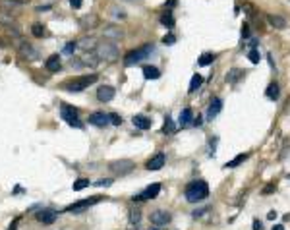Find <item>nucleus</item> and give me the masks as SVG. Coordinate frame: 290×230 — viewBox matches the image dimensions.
Here are the masks:
<instances>
[{
	"label": "nucleus",
	"mask_w": 290,
	"mask_h": 230,
	"mask_svg": "<svg viewBox=\"0 0 290 230\" xmlns=\"http://www.w3.org/2000/svg\"><path fill=\"white\" fill-rule=\"evenodd\" d=\"M95 56L99 60H103V62H116L118 60V56H120V50L118 47L112 43V41H101V43H97V47H95Z\"/></svg>",
	"instance_id": "nucleus-1"
},
{
	"label": "nucleus",
	"mask_w": 290,
	"mask_h": 230,
	"mask_svg": "<svg viewBox=\"0 0 290 230\" xmlns=\"http://www.w3.org/2000/svg\"><path fill=\"white\" fill-rule=\"evenodd\" d=\"M207 195H209V186H207L205 180H197V182L188 184V188H186V199L189 203H197V201L205 199Z\"/></svg>",
	"instance_id": "nucleus-2"
},
{
	"label": "nucleus",
	"mask_w": 290,
	"mask_h": 230,
	"mask_svg": "<svg viewBox=\"0 0 290 230\" xmlns=\"http://www.w3.org/2000/svg\"><path fill=\"white\" fill-rule=\"evenodd\" d=\"M97 79H99L97 74H89V76H83V77H75L74 81H68L64 87L68 91H72V93H81V91H85L89 85H93Z\"/></svg>",
	"instance_id": "nucleus-3"
},
{
	"label": "nucleus",
	"mask_w": 290,
	"mask_h": 230,
	"mask_svg": "<svg viewBox=\"0 0 290 230\" xmlns=\"http://www.w3.org/2000/svg\"><path fill=\"white\" fill-rule=\"evenodd\" d=\"M151 52H153V44H143L141 49L132 50V52H128V54L124 56V66H133V64H137V62H141V60L147 58Z\"/></svg>",
	"instance_id": "nucleus-4"
},
{
	"label": "nucleus",
	"mask_w": 290,
	"mask_h": 230,
	"mask_svg": "<svg viewBox=\"0 0 290 230\" xmlns=\"http://www.w3.org/2000/svg\"><path fill=\"white\" fill-rule=\"evenodd\" d=\"M60 116L68 122L72 128H83V124L77 120V110L74 108V107H70V105H62L60 107Z\"/></svg>",
	"instance_id": "nucleus-5"
},
{
	"label": "nucleus",
	"mask_w": 290,
	"mask_h": 230,
	"mask_svg": "<svg viewBox=\"0 0 290 230\" xmlns=\"http://www.w3.org/2000/svg\"><path fill=\"white\" fill-rule=\"evenodd\" d=\"M159 191H161V184L155 182V184H151V186L145 188L141 193L133 195V201H137V203H141V201H151L153 197H157V195H159Z\"/></svg>",
	"instance_id": "nucleus-6"
},
{
	"label": "nucleus",
	"mask_w": 290,
	"mask_h": 230,
	"mask_svg": "<svg viewBox=\"0 0 290 230\" xmlns=\"http://www.w3.org/2000/svg\"><path fill=\"white\" fill-rule=\"evenodd\" d=\"M103 197L101 195H93V197H89V199H81L80 203H74V205H68L66 207V211L68 213H81V211H85V209H89V207H93L95 203H99Z\"/></svg>",
	"instance_id": "nucleus-7"
},
{
	"label": "nucleus",
	"mask_w": 290,
	"mask_h": 230,
	"mask_svg": "<svg viewBox=\"0 0 290 230\" xmlns=\"http://www.w3.org/2000/svg\"><path fill=\"white\" fill-rule=\"evenodd\" d=\"M35 218H37L39 222H43V224H52L58 218V211L50 209V207H47V209H39L37 215H35Z\"/></svg>",
	"instance_id": "nucleus-8"
},
{
	"label": "nucleus",
	"mask_w": 290,
	"mask_h": 230,
	"mask_svg": "<svg viewBox=\"0 0 290 230\" xmlns=\"http://www.w3.org/2000/svg\"><path fill=\"white\" fill-rule=\"evenodd\" d=\"M110 170L116 172V174H126V172L133 170V163L128 159H122V160H114V163H110Z\"/></svg>",
	"instance_id": "nucleus-9"
},
{
	"label": "nucleus",
	"mask_w": 290,
	"mask_h": 230,
	"mask_svg": "<svg viewBox=\"0 0 290 230\" xmlns=\"http://www.w3.org/2000/svg\"><path fill=\"white\" fill-rule=\"evenodd\" d=\"M151 222L155 226H164L170 222V213L168 211H163V209H157L151 213Z\"/></svg>",
	"instance_id": "nucleus-10"
},
{
	"label": "nucleus",
	"mask_w": 290,
	"mask_h": 230,
	"mask_svg": "<svg viewBox=\"0 0 290 230\" xmlns=\"http://www.w3.org/2000/svg\"><path fill=\"white\" fill-rule=\"evenodd\" d=\"M164 163H166V155L164 153H157V155H153L149 160H147V170H151V172H155V170H161L163 166H164Z\"/></svg>",
	"instance_id": "nucleus-11"
},
{
	"label": "nucleus",
	"mask_w": 290,
	"mask_h": 230,
	"mask_svg": "<svg viewBox=\"0 0 290 230\" xmlns=\"http://www.w3.org/2000/svg\"><path fill=\"white\" fill-rule=\"evenodd\" d=\"M89 124L97 126V128L108 126V124H110V114H105V112H93V114H89Z\"/></svg>",
	"instance_id": "nucleus-12"
},
{
	"label": "nucleus",
	"mask_w": 290,
	"mask_h": 230,
	"mask_svg": "<svg viewBox=\"0 0 290 230\" xmlns=\"http://www.w3.org/2000/svg\"><path fill=\"white\" fill-rule=\"evenodd\" d=\"M116 95V91L112 85H101L97 89V99L101 101V102H108V101H112Z\"/></svg>",
	"instance_id": "nucleus-13"
},
{
	"label": "nucleus",
	"mask_w": 290,
	"mask_h": 230,
	"mask_svg": "<svg viewBox=\"0 0 290 230\" xmlns=\"http://www.w3.org/2000/svg\"><path fill=\"white\" fill-rule=\"evenodd\" d=\"M132 122H133V126H136V128H139V130H149L151 126H153L151 118L145 116V114H136V116L132 118Z\"/></svg>",
	"instance_id": "nucleus-14"
},
{
	"label": "nucleus",
	"mask_w": 290,
	"mask_h": 230,
	"mask_svg": "<svg viewBox=\"0 0 290 230\" xmlns=\"http://www.w3.org/2000/svg\"><path fill=\"white\" fill-rule=\"evenodd\" d=\"M220 110H222V99L215 97L213 101H211V105H209V110H207V118H209V120H213V118H217Z\"/></svg>",
	"instance_id": "nucleus-15"
},
{
	"label": "nucleus",
	"mask_w": 290,
	"mask_h": 230,
	"mask_svg": "<svg viewBox=\"0 0 290 230\" xmlns=\"http://www.w3.org/2000/svg\"><path fill=\"white\" fill-rule=\"evenodd\" d=\"M267 21H269V25L275 27V29H284L288 24H286V18L284 16H278V14H269L267 16Z\"/></svg>",
	"instance_id": "nucleus-16"
},
{
	"label": "nucleus",
	"mask_w": 290,
	"mask_h": 230,
	"mask_svg": "<svg viewBox=\"0 0 290 230\" xmlns=\"http://www.w3.org/2000/svg\"><path fill=\"white\" fill-rule=\"evenodd\" d=\"M44 68H47L49 72H58L62 68V62H60V56L58 54H52L47 58V62H44Z\"/></svg>",
	"instance_id": "nucleus-17"
},
{
	"label": "nucleus",
	"mask_w": 290,
	"mask_h": 230,
	"mask_svg": "<svg viewBox=\"0 0 290 230\" xmlns=\"http://www.w3.org/2000/svg\"><path fill=\"white\" fill-rule=\"evenodd\" d=\"M244 76H246L244 70H240V68H232V70L226 72V83H238Z\"/></svg>",
	"instance_id": "nucleus-18"
},
{
	"label": "nucleus",
	"mask_w": 290,
	"mask_h": 230,
	"mask_svg": "<svg viewBox=\"0 0 290 230\" xmlns=\"http://www.w3.org/2000/svg\"><path fill=\"white\" fill-rule=\"evenodd\" d=\"M124 37V33H122V29L120 27H114V25H110V27H106L105 29V39H112V41H118V39H122Z\"/></svg>",
	"instance_id": "nucleus-19"
},
{
	"label": "nucleus",
	"mask_w": 290,
	"mask_h": 230,
	"mask_svg": "<svg viewBox=\"0 0 290 230\" xmlns=\"http://www.w3.org/2000/svg\"><path fill=\"white\" fill-rule=\"evenodd\" d=\"M143 77L145 79H159L161 77V70L155 66H143Z\"/></svg>",
	"instance_id": "nucleus-20"
},
{
	"label": "nucleus",
	"mask_w": 290,
	"mask_h": 230,
	"mask_svg": "<svg viewBox=\"0 0 290 230\" xmlns=\"http://www.w3.org/2000/svg\"><path fill=\"white\" fill-rule=\"evenodd\" d=\"M203 85V76H199V74H194L192 76V83H189V93H195V91Z\"/></svg>",
	"instance_id": "nucleus-21"
},
{
	"label": "nucleus",
	"mask_w": 290,
	"mask_h": 230,
	"mask_svg": "<svg viewBox=\"0 0 290 230\" xmlns=\"http://www.w3.org/2000/svg\"><path fill=\"white\" fill-rule=\"evenodd\" d=\"M161 24H163V25H166L168 29H172V27H174V16H172L170 10H166V12H163V14H161Z\"/></svg>",
	"instance_id": "nucleus-22"
},
{
	"label": "nucleus",
	"mask_w": 290,
	"mask_h": 230,
	"mask_svg": "<svg viewBox=\"0 0 290 230\" xmlns=\"http://www.w3.org/2000/svg\"><path fill=\"white\" fill-rule=\"evenodd\" d=\"M278 91H281V87H278V83H271L269 87H267V91H265V95H267V99H271V101H277L278 99Z\"/></svg>",
	"instance_id": "nucleus-23"
},
{
	"label": "nucleus",
	"mask_w": 290,
	"mask_h": 230,
	"mask_svg": "<svg viewBox=\"0 0 290 230\" xmlns=\"http://www.w3.org/2000/svg\"><path fill=\"white\" fill-rule=\"evenodd\" d=\"M248 159V153H240L236 159H232V160H228V163L225 165V168H236V166H240L244 160Z\"/></svg>",
	"instance_id": "nucleus-24"
},
{
	"label": "nucleus",
	"mask_w": 290,
	"mask_h": 230,
	"mask_svg": "<svg viewBox=\"0 0 290 230\" xmlns=\"http://www.w3.org/2000/svg\"><path fill=\"white\" fill-rule=\"evenodd\" d=\"M194 122V112L192 108H184L182 114H180V124L182 126H188V124H192Z\"/></svg>",
	"instance_id": "nucleus-25"
},
{
	"label": "nucleus",
	"mask_w": 290,
	"mask_h": 230,
	"mask_svg": "<svg viewBox=\"0 0 290 230\" xmlns=\"http://www.w3.org/2000/svg\"><path fill=\"white\" fill-rule=\"evenodd\" d=\"M242 8H244V14H246L248 18H257V16H259L257 8H255L251 2H244V4H242Z\"/></svg>",
	"instance_id": "nucleus-26"
},
{
	"label": "nucleus",
	"mask_w": 290,
	"mask_h": 230,
	"mask_svg": "<svg viewBox=\"0 0 290 230\" xmlns=\"http://www.w3.org/2000/svg\"><path fill=\"white\" fill-rule=\"evenodd\" d=\"M77 47L83 49V50H89V49H95L97 47V41L93 37H85V39H81L80 43H77Z\"/></svg>",
	"instance_id": "nucleus-27"
},
{
	"label": "nucleus",
	"mask_w": 290,
	"mask_h": 230,
	"mask_svg": "<svg viewBox=\"0 0 290 230\" xmlns=\"http://www.w3.org/2000/svg\"><path fill=\"white\" fill-rule=\"evenodd\" d=\"M19 50H21V54H23V56H27V58H35V56H37V52L33 50V47H31L29 43H23L19 47Z\"/></svg>",
	"instance_id": "nucleus-28"
},
{
	"label": "nucleus",
	"mask_w": 290,
	"mask_h": 230,
	"mask_svg": "<svg viewBox=\"0 0 290 230\" xmlns=\"http://www.w3.org/2000/svg\"><path fill=\"white\" fill-rule=\"evenodd\" d=\"M213 60H215V54H213V52H203L201 56H199L197 64H199V66H209Z\"/></svg>",
	"instance_id": "nucleus-29"
},
{
	"label": "nucleus",
	"mask_w": 290,
	"mask_h": 230,
	"mask_svg": "<svg viewBox=\"0 0 290 230\" xmlns=\"http://www.w3.org/2000/svg\"><path fill=\"white\" fill-rule=\"evenodd\" d=\"M87 186H89V178H80V180H75V182H74L72 190H74V191H81V190L87 188Z\"/></svg>",
	"instance_id": "nucleus-30"
},
{
	"label": "nucleus",
	"mask_w": 290,
	"mask_h": 230,
	"mask_svg": "<svg viewBox=\"0 0 290 230\" xmlns=\"http://www.w3.org/2000/svg\"><path fill=\"white\" fill-rule=\"evenodd\" d=\"M31 33L35 37H44V35H47V29H44V25H41V24H33Z\"/></svg>",
	"instance_id": "nucleus-31"
},
{
	"label": "nucleus",
	"mask_w": 290,
	"mask_h": 230,
	"mask_svg": "<svg viewBox=\"0 0 290 230\" xmlns=\"http://www.w3.org/2000/svg\"><path fill=\"white\" fill-rule=\"evenodd\" d=\"M163 132H164V133H172V132H176V126H174V122H172V118H170V116H166V118H164Z\"/></svg>",
	"instance_id": "nucleus-32"
},
{
	"label": "nucleus",
	"mask_w": 290,
	"mask_h": 230,
	"mask_svg": "<svg viewBox=\"0 0 290 230\" xmlns=\"http://www.w3.org/2000/svg\"><path fill=\"white\" fill-rule=\"evenodd\" d=\"M248 58H250L253 64H259V60H261V56H259V50H257V49H251V50L248 52Z\"/></svg>",
	"instance_id": "nucleus-33"
},
{
	"label": "nucleus",
	"mask_w": 290,
	"mask_h": 230,
	"mask_svg": "<svg viewBox=\"0 0 290 230\" xmlns=\"http://www.w3.org/2000/svg\"><path fill=\"white\" fill-rule=\"evenodd\" d=\"M139 218H141V213H139L137 209H132V211H130V222H132V224H137Z\"/></svg>",
	"instance_id": "nucleus-34"
},
{
	"label": "nucleus",
	"mask_w": 290,
	"mask_h": 230,
	"mask_svg": "<svg viewBox=\"0 0 290 230\" xmlns=\"http://www.w3.org/2000/svg\"><path fill=\"white\" fill-rule=\"evenodd\" d=\"M75 49H77V43H68V44H66V47H64V54H74L75 52Z\"/></svg>",
	"instance_id": "nucleus-35"
},
{
	"label": "nucleus",
	"mask_w": 290,
	"mask_h": 230,
	"mask_svg": "<svg viewBox=\"0 0 290 230\" xmlns=\"http://www.w3.org/2000/svg\"><path fill=\"white\" fill-rule=\"evenodd\" d=\"M110 124H112V126H120L122 124V118L118 116L116 112H110Z\"/></svg>",
	"instance_id": "nucleus-36"
},
{
	"label": "nucleus",
	"mask_w": 290,
	"mask_h": 230,
	"mask_svg": "<svg viewBox=\"0 0 290 230\" xmlns=\"http://www.w3.org/2000/svg\"><path fill=\"white\" fill-rule=\"evenodd\" d=\"M242 37L244 39H250L251 37V31H250V25L248 24H242Z\"/></svg>",
	"instance_id": "nucleus-37"
},
{
	"label": "nucleus",
	"mask_w": 290,
	"mask_h": 230,
	"mask_svg": "<svg viewBox=\"0 0 290 230\" xmlns=\"http://www.w3.org/2000/svg\"><path fill=\"white\" fill-rule=\"evenodd\" d=\"M110 184H112V178H105V180H99V182H97V186L106 188V186H110Z\"/></svg>",
	"instance_id": "nucleus-38"
},
{
	"label": "nucleus",
	"mask_w": 290,
	"mask_h": 230,
	"mask_svg": "<svg viewBox=\"0 0 290 230\" xmlns=\"http://www.w3.org/2000/svg\"><path fill=\"white\" fill-rule=\"evenodd\" d=\"M163 43L164 44H174L176 43V37L174 35H166V37H163Z\"/></svg>",
	"instance_id": "nucleus-39"
},
{
	"label": "nucleus",
	"mask_w": 290,
	"mask_h": 230,
	"mask_svg": "<svg viewBox=\"0 0 290 230\" xmlns=\"http://www.w3.org/2000/svg\"><path fill=\"white\" fill-rule=\"evenodd\" d=\"M81 2H83V0H70V4H72V8H74V10L81 8Z\"/></svg>",
	"instance_id": "nucleus-40"
},
{
	"label": "nucleus",
	"mask_w": 290,
	"mask_h": 230,
	"mask_svg": "<svg viewBox=\"0 0 290 230\" xmlns=\"http://www.w3.org/2000/svg\"><path fill=\"white\" fill-rule=\"evenodd\" d=\"M203 213H209V207H205V209H199V211H194V217L197 218V217H201Z\"/></svg>",
	"instance_id": "nucleus-41"
},
{
	"label": "nucleus",
	"mask_w": 290,
	"mask_h": 230,
	"mask_svg": "<svg viewBox=\"0 0 290 230\" xmlns=\"http://www.w3.org/2000/svg\"><path fill=\"white\" fill-rule=\"evenodd\" d=\"M277 217H278V215H277V211H269V215H267V218H269V221H275Z\"/></svg>",
	"instance_id": "nucleus-42"
},
{
	"label": "nucleus",
	"mask_w": 290,
	"mask_h": 230,
	"mask_svg": "<svg viewBox=\"0 0 290 230\" xmlns=\"http://www.w3.org/2000/svg\"><path fill=\"white\" fill-rule=\"evenodd\" d=\"M253 230H263V224L259 221H253Z\"/></svg>",
	"instance_id": "nucleus-43"
},
{
	"label": "nucleus",
	"mask_w": 290,
	"mask_h": 230,
	"mask_svg": "<svg viewBox=\"0 0 290 230\" xmlns=\"http://www.w3.org/2000/svg\"><path fill=\"white\" fill-rule=\"evenodd\" d=\"M271 191H275V186H273V184H269V188H265V190H263L265 195H267V193H271Z\"/></svg>",
	"instance_id": "nucleus-44"
},
{
	"label": "nucleus",
	"mask_w": 290,
	"mask_h": 230,
	"mask_svg": "<svg viewBox=\"0 0 290 230\" xmlns=\"http://www.w3.org/2000/svg\"><path fill=\"white\" fill-rule=\"evenodd\" d=\"M164 6H168V8H174V6H176V0H168V2H166Z\"/></svg>",
	"instance_id": "nucleus-45"
},
{
	"label": "nucleus",
	"mask_w": 290,
	"mask_h": 230,
	"mask_svg": "<svg viewBox=\"0 0 290 230\" xmlns=\"http://www.w3.org/2000/svg\"><path fill=\"white\" fill-rule=\"evenodd\" d=\"M18 222H19V218H16V221H14V224H12V226H10L8 230H16V228H18Z\"/></svg>",
	"instance_id": "nucleus-46"
},
{
	"label": "nucleus",
	"mask_w": 290,
	"mask_h": 230,
	"mask_svg": "<svg viewBox=\"0 0 290 230\" xmlns=\"http://www.w3.org/2000/svg\"><path fill=\"white\" fill-rule=\"evenodd\" d=\"M194 124H195V126H201V118H199V116H197V118L194 120Z\"/></svg>",
	"instance_id": "nucleus-47"
},
{
	"label": "nucleus",
	"mask_w": 290,
	"mask_h": 230,
	"mask_svg": "<svg viewBox=\"0 0 290 230\" xmlns=\"http://www.w3.org/2000/svg\"><path fill=\"white\" fill-rule=\"evenodd\" d=\"M273 230H284V226L282 224H277V226H273Z\"/></svg>",
	"instance_id": "nucleus-48"
},
{
	"label": "nucleus",
	"mask_w": 290,
	"mask_h": 230,
	"mask_svg": "<svg viewBox=\"0 0 290 230\" xmlns=\"http://www.w3.org/2000/svg\"><path fill=\"white\" fill-rule=\"evenodd\" d=\"M282 221H284V222H288V221H290V213H288V215H284V217H282Z\"/></svg>",
	"instance_id": "nucleus-49"
},
{
	"label": "nucleus",
	"mask_w": 290,
	"mask_h": 230,
	"mask_svg": "<svg viewBox=\"0 0 290 230\" xmlns=\"http://www.w3.org/2000/svg\"><path fill=\"white\" fill-rule=\"evenodd\" d=\"M153 230H157V228H153Z\"/></svg>",
	"instance_id": "nucleus-50"
}]
</instances>
